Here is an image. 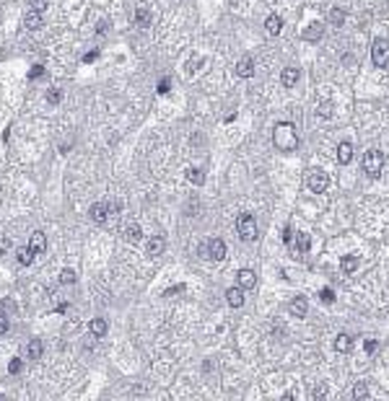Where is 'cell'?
Segmentation results:
<instances>
[{"label": "cell", "mask_w": 389, "mask_h": 401, "mask_svg": "<svg viewBox=\"0 0 389 401\" xmlns=\"http://www.w3.org/2000/svg\"><path fill=\"white\" fill-rule=\"evenodd\" d=\"M319 300H322V303H327V306H330V303H332V300H335V293H332V290H330V287H324V290H322V293H319Z\"/></svg>", "instance_id": "cell-34"}, {"label": "cell", "mask_w": 389, "mask_h": 401, "mask_svg": "<svg viewBox=\"0 0 389 401\" xmlns=\"http://www.w3.org/2000/svg\"><path fill=\"white\" fill-rule=\"evenodd\" d=\"M288 311H291L293 318H304L306 313H309V303H306L304 295H296L291 303H288Z\"/></svg>", "instance_id": "cell-7"}, {"label": "cell", "mask_w": 389, "mask_h": 401, "mask_svg": "<svg viewBox=\"0 0 389 401\" xmlns=\"http://www.w3.org/2000/svg\"><path fill=\"white\" fill-rule=\"evenodd\" d=\"M151 21H153L151 11H148L146 5H140L138 11H135V26H138V29H148V26H151Z\"/></svg>", "instance_id": "cell-13"}, {"label": "cell", "mask_w": 389, "mask_h": 401, "mask_svg": "<svg viewBox=\"0 0 389 401\" xmlns=\"http://www.w3.org/2000/svg\"><path fill=\"white\" fill-rule=\"evenodd\" d=\"M11 238H0V254H5V251H11Z\"/></svg>", "instance_id": "cell-37"}, {"label": "cell", "mask_w": 389, "mask_h": 401, "mask_svg": "<svg viewBox=\"0 0 389 401\" xmlns=\"http://www.w3.org/2000/svg\"><path fill=\"white\" fill-rule=\"evenodd\" d=\"M60 282H62V285H73V282H76V272L73 269H62L60 272Z\"/></svg>", "instance_id": "cell-31"}, {"label": "cell", "mask_w": 389, "mask_h": 401, "mask_svg": "<svg viewBox=\"0 0 389 401\" xmlns=\"http://www.w3.org/2000/svg\"><path fill=\"white\" fill-rule=\"evenodd\" d=\"M16 257H19V264H24V267H26V264L34 261V249H31V246H21V249L16 251Z\"/></svg>", "instance_id": "cell-25"}, {"label": "cell", "mask_w": 389, "mask_h": 401, "mask_svg": "<svg viewBox=\"0 0 389 401\" xmlns=\"http://www.w3.org/2000/svg\"><path fill=\"white\" fill-rule=\"evenodd\" d=\"M322 31H324V26L319 21H314V24H309L304 29V39L306 42H316V39H322Z\"/></svg>", "instance_id": "cell-17"}, {"label": "cell", "mask_w": 389, "mask_h": 401, "mask_svg": "<svg viewBox=\"0 0 389 401\" xmlns=\"http://www.w3.org/2000/svg\"><path fill=\"white\" fill-rule=\"evenodd\" d=\"M29 246L34 249V254H44V251H47V238H44V233H42V231L31 233V238H29Z\"/></svg>", "instance_id": "cell-16"}, {"label": "cell", "mask_w": 389, "mask_h": 401, "mask_svg": "<svg viewBox=\"0 0 389 401\" xmlns=\"http://www.w3.org/2000/svg\"><path fill=\"white\" fill-rule=\"evenodd\" d=\"M148 257H161L164 254V249H166V241L161 238V236H153V238H148Z\"/></svg>", "instance_id": "cell-14"}, {"label": "cell", "mask_w": 389, "mask_h": 401, "mask_svg": "<svg viewBox=\"0 0 389 401\" xmlns=\"http://www.w3.org/2000/svg\"><path fill=\"white\" fill-rule=\"evenodd\" d=\"M280 83H283L285 88H293L298 83V70L296 68H285L283 72H280Z\"/></svg>", "instance_id": "cell-21"}, {"label": "cell", "mask_w": 389, "mask_h": 401, "mask_svg": "<svg viewBox=\"0 0 389 401\" xmlns=\"http://www.w3.org/2000/svg\"><path fill=\"white\" fill-rule=\"evenodd\" d=\"M371 60H374L376 68H389V39H384V36H379V39H374V44H371Z\"/></svg>", "instance_id": "cell-4"}, {"label": "cell", "mask_w": 389, "mask_h": 401, "mask_svg": "<svg viewBox=\"0 0 389 401\" xmlns=\"http://www.w3.org/2000/svg\"><path fill=\"white\" fill-rule=\"evenodd\" d=\"M166 91H169V80L164 78V80L158 83V94H166Z\"/></svg>", "instance_id": "cell-41"}, {"label": "cell", "mask_w": 389, "mask_h": 401, "mask_svg": "<svg viewBox=\"0 0 389 401\" xmlns=\"http://www.w3.org/2000/svg\"><path fill=\"white\" fill-rule=\"evenodd\" d=\"M226 303L231 308H241L244 306V287H229L226 290Z\"/></svg>", "instance_id": "cell-11"}, {"label": "cell", "mask_w": 389, "mask_h": 401, "mask_svg": "<svg viewBox=\"0 0 389 401\" xmlns=\"http://www.w3.org/2000/svg\"><path fill=\"white\" fill-rule=\"evenodd\" d=\"M265 31H267V36H278L280 31H283V18H280L278 13L267 16V21H265Z\"/></svg>", "instance_id": "cell-12"}, {"label": "cell", "mask_w": 389, "mask_h": 401, "mask_svg": "<svg viewBox=\"0 0 389 401\" xmlns=\"http://www.w3.org/2000/svg\"><path fill=\"white\" fill-rule=\"evenodd\" d=\"M350 161H353V145L350 142H340L337 145V163H340V166H348Z\"/></svg>", "instance_id": "cell-15"}, {"label": "cell", "mask_w": 389, "mask_h": 401, "mask_svg": "<svg viewBox=\"0 0 389 401\" xmlns=\"http://www.w3.org/2000/svg\"><path fill=\"white\" fill-rule=\"evenodd\" d=\"M236 75L239 78H252V75H255V60H252L249 54L236 62Z\"/></svg>", "instance_id": "cell-10"}, {"label": "cell", "mask_w": 389, "mask_h": 401, "mask_svg": "<svg viewBox=\"0 0 389 401\" xmlns=\"http://www.w3.org/2000/svg\"><path fill=\"white\" fill-rule=\"evenodd\" d=\"M236 233H239V238L247 241V243L255 241V238H257V220H255V215L241 212V215L236 217Z\"/></svg>", "instance_id": "cell-3"}, {"label": "cell", "mask_w": 389, "mask_h": 401, "mask_svg": "<svg viewBox=\"0 0 389 401\" xmlns=\"http://www.w3.org/2000/svg\"><path fill=\"white\" fill-rule=\"evenodd\" d=\"M311 399H314V401L327 399V386H324V383H316V386L311 388Z\"/></svg>", "instance_id": "cell-30"}, {"label": "cell", "mask_w": 389, "mask_h": 401, "mask_svg": "<svg viewBox=\"0 0 389 401\" xmlns=\"http://www.w3.org/2000/svg\"><path fill=\"white\" fill-rule=\"evenodd\" d=\"M335 350L342 352V354L350 352L353 350V336L350 334H337V336H335Z\"/></svg>", "instance_id": "cell-20"}, {"label": "cell", "mask_w": 389, "mask_h": 401, "mask_svg": "<svg viewBox=\"0 0 389 401\" xmlns=\"http://www.w3.org/2000/svg\"><path fill=\"white\" fill-rule=\"evenodd\" d=\"M187 179L192 181L195 187H203V184H205V176H203L200 168H189V171H187Z\"/></svg>", "instance_id": "cell-28"}, {"label": "cell", "mask_w": 389, "mask_h": 401, "mask_svg": "<svg viewBox=\"0 0 389 401\" xmlns=\"http://www.w3.org/2000/svg\"><path fill=\"white\" fill-rule=\"evenodd\" d=\"M330 24L335 26V29H340V26L345 24V11H342V8H332L330 11Z\"/></svg>", "instance_id": "cell-26"}, {"label": "cell", "mask_w": 389, "mask_h": 401, "mask_svg": "<svg viewBox=\"0 0 389 401\" xmlns=\"http://www.w3.org/2000/svg\"><path fill=\"white\" fill-rule=\"evenodd\" d=\"M203 254H205L207 259H213V261H221V259H226V243L221 238H210V241L205 243Z\"/></svg>", "instance_id": "cell-6"}, {"label": "cell", "mask_w": 389, "mask_h": 401, "mask_svg": "<svg viewBox=\"0 0 389 401\" xmlns=\"http://www.w3.org/2000/svg\"><path fill=\"white\" fill-rule=\"evenodd\" d=\"M273 145L280 153H293L298 148V130L293 122H278L273 130Z\"/></svg>", "instance_id": "cell-1"}, {"label": "cell", "mask_w": 389, "mask_h": 401, "mask_svg": "<svg viewBox=\"0 0 389 401\" xmlns=\"http://www.w3.org/2000/svg\"><path fill=\"white\" fill-rule=\"evenodd\" d=\"M283 241L285 243H293V231H291V228H285V231H283Z\"/></svg>", "instance_id": "cell-40"}, {"label": "cell", "mask_w": 389, "mask_h": 401, "mask_svg": "<svg viewBox=\"0 0 389 401\" xmlns=\"http://www.w3.org/2000/svg\"><path fill=\"white\" fill-rule=\"evenodd\" d=\"M125 238H128L130 243H138L143 238V231H140V225L138 223H130L128 228H125Z\"/></svg>", "instance_id": "cell-24"}, {"label": "cell", "mask_w": 389, "mask_h": 401, "mask_svg": "<svg viewBox=\"0 0 389 401\" xmlns=\"http://www.w3.org/2000/svg\"><path fill=\"white\" fill-rule=\"evenodd\" d=\"M88 329H91V334L96 336V339H102V336L106 334V329H109V326H106L104 318H91V326H88Z\"/></svg>", "instance_id": "cell-23"}, {"label": "cell", "mask_w": 389, "mask_h": 401, "mask_svg": "<svg viewBox=\"0 0 389 401\" xmlns=\"http://www.w3.org/2000/svg\"><path fill=\"white\" fill-rule=\"evenodd\" d=\"M376 350V342L374 339H366V352H374Z\"/></svg>", "instance_id": "cell-43"}, {"label": "cell", "mask_w": 389, "mask_h": 401, "mask_svg": "<svg viewBox=\"0 0 389 401\" xmlns=\"http://www.w3.org/2000/svg\"><path fill=\"white\" fill-rule=\"evenodd\" d=\"M42 352H44L42 339H31L29 344H26V357H29V360H39V357H42Z\"/></svg>", "instance_id": "cell-22"}, {"label": "cell", "mask_w": 389, "mask_h": 401, "mask_svg": "<svg viewBox=\"0 0 389 401\" xmlns=\"http://www.w3.org/2000/svg\"><path fill=\"white\" fill-rule=\"evenodd\" d=\"M182 290H184V285H177V287H169V290H166V293H164V295H166V298H171V295H177V293H182Z\"/></svg>", "instance_id": "cell-39"}, {"label": "cell", "mask_w": 389, "mask_h": 401, "mask_svg": "<svg viewBox=\"0 0 389 401\" xmlns=\"http://www.w3.org/2000/svg\"><path fill=\"white\" fill-rule=\"evenodd\" d=\"M361 163H363L366 176L376 179V176H382V168H384V153L376 150V148H371V150H366V156H363Z\"/></svg>", "instance_id": "cell-2"}, {"label": "cell", "mask_w": 389, "mask_h": 401, "mask_svg": "<svg viewBox=\"0 0 389 401\" xmlns=\"http://www.w3.org/2000/svg\"><path fill=\"white\" fill-rule=\"evenodd\" d=\"M358 264H361V259L356 257V254H348V257L340 259V269L345 272V275H353V272L358 269Z\"/></svg>", "instance_id": "cell-19"}, {"label": "cell", "mask_w": 389, "mask_h": 401, "mask_svg": "<svg viewBox=\"0 0 389 401\" xmlns=\"http://www.w3.org/2000/svg\"><path fill=\"white\" fill-rule=\"evenodd\" d=\"M8 331V316L0 311V334H5Z\"/></svg>", "instance_id": "cell-38"}, {"label": "cell", "mask_w": 389, "mask_h": 401, "mask_svg": "<svg viewBox=\"0 0 389 401\" xmlns=\"http://www.w3.org/2000/svg\"><path fill=\"white\" fill-rule=\"evenodd\" d=\"M309 246H311L309 233H298V236H296V251H298V254H306V251H309Z\"/></svg>", "instance_id": "cell-27"}, {"label": "cell", "mask_w": 389, "mask_h": 401, "mask_svg": "<svg viewBox=\"0 0 389 401\" xmlns=\"http://www.w3.org/2000/svg\"><path fill=\"white\" fill-rule=\"evenodd\" d=\"M60 98H62V91L60 88H52L50 94H47V101L50 104H60Z\"/></svg>", "instance_id": "cell-33"}, {"label": "cell", "mask_w": 389, "mask_h": 401, "mask_svg": "<svg viewBox=\"0 0 389 401\" xmlns=\"http://www.w3.org/2000/svg\"><path fill=\"white\" fill-rule=\"evenodd\" d=\"M42 75H44V68H42V65H34L31 72H29V78H31V80H39Z\"/></svg>", "instance_id": "cell-36"}, {"label": "cell", "mask_w": 389, "mask_h": 401, "mask_svg": "<svg viewBox=\"0 0 389 401\" xmlns=\"http://www.w3.org/2000/svg\"><path fill=\"white\" fill-rule=\"evenodd\" d=\"M306 187H309L314 194H324L330 187V176L324 174L322 168H311L309 174H306Z\"/></svg>", "instance_id": "cell-5"}, {"label": "cell", "mask_w": 389, "mask_h": 401, "mask_svg": "<svg viewBox=\"0 0 389 401\" xmlns=\"http://www.w3.org/2000/svg\"><path fill=\"white\" fill-rule=\"evenodd\" d=\"M21 368H24V362H21L19 357H13V360H11V365H8V370H11L13 376H16V373H21Z\"/></svg>", "instance_id": "cell-35"}, {"label": "cell", "mask_w": 389, "mask_h": 401, "mask_svg": "<svg viewBox=\"0 0 389 401\" xmlns=\"http://www.w3.org/2000/svg\"><path fill=\"white\" fill-rule=\"evenodd\" d=\"M96 57H99V52H88V54H86V57H83V62H94Z\"/></svg>", "instance_id": "cell-42"}, {"label": "cell", "mask_w": 389, "mask_h": 401, "mask_svg": "<svg viewBox=\"0 0 389 401\" xmlns=\"http://www.w3.org/2000/svg\"><path fill=\"white\" fill-rule=\"evenodd\" d=\"M88 215H91L94 223L102 225V223H106V217H109V205H106V202H96V205H91Z\"/></svg>", "instance_id": "cell-8"}, {"label": "cell", "mask_w": 389, "mask_h": 401, "mask_svg": "<svg viewBox=\"0 0 389 401\" xmlns=\"http://www.w3.org/2000/svg\"><path fill=\"white\" fill-rule=\"evenodd\" d=\"M353 399H368V386L363 383V380H358L356 386H353Z\"/></svg>", "instance_id": "cell-29"}, {"label": "cell", "mask_w": 389, "mask_h": 401, "mask_svg": "<svg viewBox=\"0 0 389 401\" xmlns=\"http://www.w3.org/2000/svg\"><path fill=\"white\" fill-rule=\"evenodd\" d=\"M42 13L39 11H29V13H26L24 16V26H26V29H29V31H34V29H42Z\"/></svg>", "instance_id": "cell-18"}, {"label": "cell", "mask_w": 389, "mask_h": 401, "mask_svg": "<svg viewBox=\"0 0 389 401\" xmlns=\"http://www.w3.org/2000/svg\"><path fill=\"white\" fill-rule=\"evenodd\" d=\"M26 3H29V8L31 11H44V8H47V0H26Z\"/></svg>", "instance_id": "cell-32"}, {"label": "cell", "mask_w": 389, "mask_h": 401, "mask_svg": "<svg viewBox=\"0 0 389 401\" xmlns=\"http://www.w3.org/2000/svg\"><path fill=\"white\" fill-rule=\"evenodd\" d=\"M236 282H239V287H244V290H255L257 287V275L252 269H239Z\"/></svg>", "instance_id": "cell-9"}]
</instances>
